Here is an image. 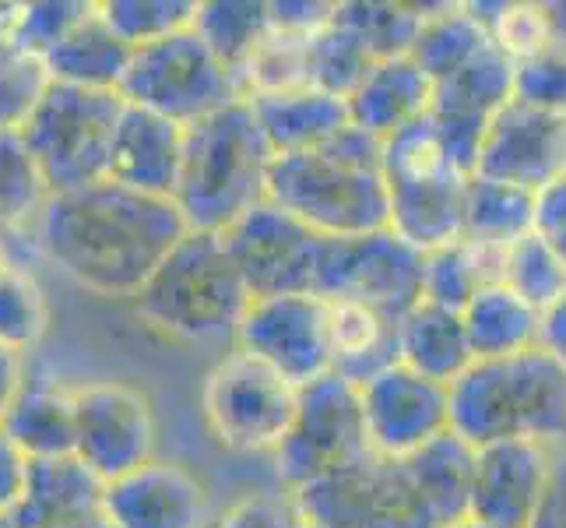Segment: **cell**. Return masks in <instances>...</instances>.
Listing matches in <instances>:
<instances>
[{"mask_svg":"<svg viewBox=\"0 0 566 528\" xmlns=\"http://www.w3.org/2000/svg\"><path fill=\"white\" fill-rule=\"evenodd\" d=\"M366 444L377 458L401 462L447 429V387L401 363L359 387Z\"/></svg>","mask_w":566,"mask_h":528,"instance_id":"16","label":"cell"},{"mask_svg":"<svg viewBox=\"0 0 566 528\" xmlns=\"http://www.w3.org/2000/svg\"><path fill=\"white\" fill-rule=\"evenodd\" d=\"M109 528H211V494L184 462L151 458L103 486Z\"/></svg>","mask_w":566,"mask_h":528,"instance_id":"18","label":"cell"},{"mask_svg":"<svg viewBox=\"0 0 566 528\" xmlns=\"http://www.w3.org/2000/svg\"><path fill=\"white\" fill-rule=\"evenodd\" d=\"M401 468L416 494L426 500L433 518L443 525L468 518V497H472L475 447L464 444L458 434L443 429L433 441H426L419 452L401 458Z\"/></svg>","mask_w":566,"mask_h":528,"instance_id":"28","label":"cell"},{"mask_svg":"<svg viewBox=\"0 0 566 528\" xmlns=\"http://www.w3.org/2000/svg\"><path fill=\"white\" fill-rule=\"evenodd\" d=\"M366 455L374 452L366 444L356 384L321 374L317 381L296 387V413L275 447V468L285 494Z\"/></svg>","mask_w":566,"mask_h":528,"instance_id":"12","label":"cell"},{"mask_svg":"<svg viewBox=\"0 0 566 528\" xmlns=\"http://www.w3.org/2000/svg\"><path fill=\"white\" fill-rule=\"evenodd\" d=\"M327 374L363 387L380 370L398 363V321L366 307L327 303Z\"/></svg>","mask_w":566,"mask_h":528,"instance_id":"27","label":"cell"},{"mask_svg":"<svg viewBox=\"0 0 566 528\" xmlns=\"http://www.w3.org/2000/svg\"><path fill=\"white\" fill-rule=\"evenodd\" d=\"M532 232L556 253L559 265L566 268V173L556 176L553 184H545L542 190H535Z\"/></svg>","mask_w":566,"mask_h":528,"instance_id":"44","label":"cell"},{"mask_svg":"<svg viewBox=\"0 0 566 528\" xmlns=\"http://www.w3.org/2000/svg\"><path fill=\"white\" fill-rule=\"evenodd\" d=\"M127 61H130V46L106 25L99 4H92L82 22H77L39 64H43L46 82L53 85L116 92L124 82Z\"/></svg>","mask_w":566,"mask_h":528,"instance_id":"24","label":"cell"},{"mask_svg":"<svg viewBox=\"0 0 566 528\" xmlns=\"http://www.w3.org/2000/svg\"><path fill=\"white\" fill-rule=\"evenodd\" d=\"M331 4H317V0H271L268 4V22L271 32L285 35H310L321 25H327Z\"/></svg>","mask_w":566,"mask_h":528,"instance_id":"47","label":"cell"},{"mask_svg":"<svg viewBox=\"0 0 566 528\" xmlns=\"http://www.w3.org/2000/svg\"><path fill=\"white\" fill-rule=\"evenodd\" d=\"M211 528H300V515L289 497H243Z\"/></svg>","mask_w":566,"mask_h":528,"instance_id":"45","label":"cell"},{"mask_svg":"<svg viewBox=\"0 0 566 528\" xmlns=\"http://www.w3.org/2000/svg\"><path fill=\"white\" fill-rule=\"evenodd\" d=\"M528 528H566V444L553 447L549 476H545V490Z\"/></svg>","mask_w":566,"mask_h":528,"instance_id":"46","label":"cell"},{"mask_svg":"<svg viewBox=\"0 0 566 528\" xmlns=\"http://www.w3.org/2000/svg\"><path fill=\"white\" fill-rule=\"evenodd\" d=\"M264 201L300 219L324 240L387 229L380 138L345 124L321 148L271 155Z\"/></svg>","mask_w":566,"mask_h":528,"instance_id":"2","label":"cell"},{"mask_svg":"<svg viewBox=\"0 0 566 528\" xmlns=\"http://www.w3.org/2000/svg\"><path fill=\"white\" fill-rule=\"evenodd\" d=\"M500 282L542 314L566 292V268L535 232H528V237L514 240L503 250Z\"/></svg>","mask_w":566,"mask_h":528,"instance_id":"38","label":"cell"},{"mask_svg":"<svg viewBox=\"0 0 566 528\" xmlns=\"http://www.w3.org/2000/svg\"><path fill=\"white\" fill-rule=\"evenodd\" d=\"M184 163V127L148 110L127 106L113 131L106 180L148 198H172Z\"/></svg>","mask_w":566,"mask_h":528,"instance_id":"20","label":"cell"},{"mask_svg":"<svg viewBox=\"0 0 566 528\" xmlns=\"http://www.w3.org/2000/svg\"><path fill=\"white\" fill-rule=\"evenodd\" d=\"M22 381H25V360L0 345V423H4V413H8V405L14 402Z\"/></svg>","mask_w":566,"mask_h":528,"instance_id":"50","label":"cell"},{"mask_svg":"<svg viewBox=\"0 0 566 528\" xmlns=\"http://www.w3.org/2000/svg\"><path fill=\"white\" fill-rule=\"evenodd\" d=\"M88 0H35V4L11 8V50L43 61L61 39L82 22Z\"/></svg>","mask_w":566,"mask_h":528,"instance_id":"41","label":"cell"},{"mask_svg":"<svg viewBox=\"0 0 566 528\" xmlns=\"http://www.w3.org/2000/svg\"><path fill=\"white\" fill-rule=\"evenodd\" d=\"M511 100L566 116V46L545 43L524 61H514Z\"/></svg>","mask_w":566,"mask_h":528,"instance_id":"42","label":"cell"},{"mask_svg":"<svg viewBox=\"0 0 566 528\" xmlns=\"http://www.w3.org/2000/svg\"><path fill=\"white\" fill-rule=\"evenodd\" d=\"M103 515V483L74 455L29 462L25 494L8 515L25 528H61L82 525Z\"/></svg>","mask_w":566,"mask_h":528,"instance_id":"22","label":"cell"},{"mask_svg":"<svg viewBox=\"0 0 566 528\" xmlns=\"http://www.w3.org/2000/svg\"><path fill=\"white\" fill-rule=\"evenodd\" d=\"M553 447L535 441H500L475 447L468 518L493 528H528L549 476Z\"/></svg>","mask_w":566,"mask_h":528,"instance_id":"19","label":"cell"},{"mask_svg":"<svg viewBox=\"0 0 566 528\" xmlns=\"http://www.w3.org/2000/svg\"><path fill=\"white\" fill-rule=\"evenodd\" d=\"M193 11H198V0H103L99 4L106 25L130 50L190 29Z\"/></svg>","mask_w":566,"mask_h":528,"instance_id":"39","label":"cell"},{"mask_svg":"<svg viewBox=\"0 0 566 528\" xmlns=\"http://www.w3.org/2000/svg\"><path fill=\"white\" fill-rule=\"evenodd\" d=\"M443 528H493V525L475 521V518H461V521H451V525H443Z\"/></svg>","mask_w":566,"mask_h":528,"instance_id":"55","label":"cell"},{"mask_svg":"<svg viewBox=\"0 0 566 528\" xmlns=\"http://www.w3.org/2000/svg\"><path fill=\"white\" fill-rule=\"evenodd\" d=\"M134 307L163 339L232 349L250 292L219 232L187 229L134 297Z\"/></svg>","mask_w":566,"mask_h":528,"instance_id":"5","label":"cell"},{"mask_svg":"<svg viewBox=\"0 0 566 528\" xmlns=\"http://www.w3.org/2000/svg\"><path fill=\"white\" fill-rule=\"evenodd\" d=\"M0 429L29 462L67 458L74 452V387L46 377H25Z\"/></svg>","mask_w":566,"mask_h":528,"instance_id":"25","label":"cell"},{"mask_svg":"<svg viewBox=\"0 0 566 528\" xmlns=\"http://www.w3.org/2000/svg\"><path fill=\"white\" fill-rule=\"evenodd\" d=\"M46 89L43 64L8 50L0 56V134L18 131L32 113L35 100Z\"/></svg>","mask_w":566,"mask_h":528,"instance_id":"43","label":"cell"},{"mask_svg":"<svg viewBox=\"0 0 566 528\" xmlns=\"http://www.w3.org/2000/svg\"><path fill=\"white\" fill-rule=\"evenodd\" d=\"M511 89H514V61L490 39L461 71L433 85L429 113L490 124V116L511 100Z\"/></svg>","mask_w":566,"mask_h":528,"instance_id":"31","label":"cell"},{"mask_svg":"<svg viewBox=\"0 0 566 528\" xmlns=\"http://www.w3.org/2000/svg\"><path fill=\"white\" fill-rule=\"evenodd\" d=\"M475 173L521 190H542L566 173V116L506 100L485 124Z\"/></svg>","mask_w":566,"mask_h":528,"instance_id":"17","label":"cell"},{"mask_svg":"<svg viewBox=\"0 0 566 528\" xmlns=\"http://www.w3.org/2000/svg\"><path fill=\"white\" fill-rule=\"evenodd\" d=\"M14 258H11V237L8 232H0V268H8Z\"/></svg>","mask_w":566,"mask_h":528,"instance_id":"54","label":"cell"},{"mask_svg":"<svg viewBox=\"0 0 566 528\" xmlns=\"http://www.w3.org/2000/svg\"><path fill=\"white\" fill-rule=\"evenodd\" d=\"M387 229L419 253L461 237V190L468 176L451 163L429 116L380 142Z\"/></svg>","mask_w":566,"mask_h":528,"instance_id":"6","label":"cell"},{"mask_svg":"<svg viewBox=\"0 0 566 528\" xmlns=\"http://www.w3.org/2000/svg\"><path fill=\"white\" fill-rule=\"evenodd\" d=\"M25 232L71 282L106 300H134L187 226L172 201L99 180L46 194Z\"/></svg>","mask_w":566,"mask_h":528,"instance_id":"1","label":"cell"},{"mask_svg":"<svg viewBox=\"0 0 566 528\" xmlns=\"http://www.w3.org/2000/svg\"><path fill=\"white\" fill-rule=\"evenodd\" d=\"M190 29L201 35V43L240 82V74L247 71L253 53L261 50V43L271 32L268 4L264 0H205L193 11Z\"/></svg>","mask_w":566,"mask_h":528,"instance_id":"34","label":"cell"},{"mask_svg":"<svg viewBox=\"0 0 566 528\" xmlns=\"http://www.w3.org/2000/svg\"><path fill=\"white\" fill-rule=\"evenodd\" d=\"M429 103H433V82L412 64V56H387L369 64L356 92L345 100V110L348 124L384 142L387 134L426 116Z\"/></svg>","mask_w":566,"mask_h":528,"instance_id":"21","label":"cell"},{"mask_svg":"<svg viewBox=\"0 0 566 528\" xmlns=\"http://www.w3.org/2000/svg\"><path fill=\"white\" fill-rule=\"evenodd\" d=\"M0 528H25V525H18V521H11L8 515H0ZM61 528H109V525H106V518L99 515V518H88V521H82V525H61Z\"/></svg>","mask_w":566,"mask_h":528,"instance_id":"53","label":"cell"},{"mask_svg":"<svg viewBox=\"0 0 566 528\" xmlns=\"http://www.w3.org/2000/svg\"><path fill=\"white\" fill-rule=\"evenodd\" d=\"M485 43H490V32L464 4H429L408 56L437 85L461 71Z\"/></svg>","mask_w":566,"mask_h":528,"instance_id":"32","label":"cell"},{"mask_svg":"<svg viewBox=\"0 0 566 528\" xmlns=\"http://www.w3.org/2000/svg\"><path fill=\"white\" fill-rule=\"evenodd\" d=\"M247 106L253 121H258L271 155L321 148L348 124L345 100H335V95H324L317 89L247 95Z\"/></svg>","mask_w":566,"mask_h":528,"instance_id":"23","label":"cell"},{"mask_svg":"<svg viewBox=\"0 0 566 528\" xmlns=\"http://www.w3.org/2000/svg\"><path fill=\"white\" fill-rule=\"evenodd\" d=\"M50 328V303L25 265L0 268V345L25 360Z\"/></svg>","mask_w":566,"mask_h":528,"instance_id":"37","label":"cell"},{"mask_svg":"<svg viewBox=\"0 0 566 528\" xmlns=\"http://www.w3.org/2000/svg\"><path fill=\"white\" fill-rule=\"evenodd\" d=\"M538 349L566 366V292L538 314Z\"/></svg>","mask_w":566,"mask_h":528,"instance_id":"49","label":"cell"},{"mask_svg":"<svg viewBox=\"0 0 566 528\" xmlns=\"http://www.w3.org/2000/svg\"><path fill=\"white\" fill-rule=\"evenodd\" d=\"M300 528H317V525H306V521H300Z\"/></svg>","mask_w":566,"mask_h":528,"instance_id":"56","label":"cell"},{"mask_svg":"<svg viewBox=\"0 0 566 528\" xmlns=\"http://www.w3.org/2000/svg\"><path fill=\"white\" fill-rule=\"evenodd\" d=\"M310 297L324 303L366 307L398 321L422 300V253L390 229L366 237L324 240Z\"/></svg>","mask_w":566,"mask_h":528,"instance_id":"10","label":"cell"},{"mask_svg":"<svg viewBox=\"0 0 566 528\" xmlns=\"http://www.w3.org/2000/svg\"><path fill=\"white\" fill-rule=\"evenodd\" d=\"M46 201V190L29 163L18 131L0 134V232L18 237L35 219L39 205Z\"/></svg>","mask_w":566,"mask_h":528,"instance_id":"40","label":"cell"},{"mask_svg":"<svg viewBox=\"0 0 566 528\" xmlns=\"http://www.w3.org/2000/svg\"><path fill=\"white\" fill-rule=\"evenodd\" d=\"M447 429L464 444L566 441V366L549 352L524 349L500 360H472L447 384Z\"/></svg>","mask_w":566,"mask_h":528,"instance_id":"3","label":"cell"},{"mask_svg":"<svg viewBox=\"0 0 566 528\" xmlns=\"http://www.w3.org/2000/svg\"><path fill=\"white\" fill-rule=\"evenodd\" d=\"M201 408L226 452L275 455L296 413V387L247 352L229 349L205 377Z\"/></svg>","mask_w":566,"mask_h":528,"instance_id":"11","label":"cell"},{"mask_svg":"<svg viewBox=\"0 0 566 528\" xmlns=\"http://www.w3.org/2000/svg\"><path fill=\"white\" fill-rule=\"evenodd\" d=\"M398 363L443 387L464 374L472 366V349H468L461 310H447L426 300L405 310L398 318Z\"/></svg>","mask_w":566,"mask_h":528,"instance_id":"26","label":"cell"},{"mask_svg":"<svg viewBox=\"0 0 566 528\" xmlns=\"http://www.w3.org/2000/svg\"><path fill=\"white\" fill-rule=\"evenodd\" d=\"M268 166L271 148L247 100H237L184 127V163L169 201L187 229L226 232L264 201Z\"/></svg>","mask_w":566,"mask_h":528,"instance_id":"4","label":"cell"},{"mask_svg":"<svg viewBox=\"0 0 566 528\" xmlns=\"http://www.w3.org/2000/svg\"><path fill=\"white\" fill-rule=\"evenodd\" d=\"M300 521L317 528H440L401 462L366 455L285 494Z\"/></svg>","mask_w":566,"mask_h":528,"instance_id":"9","label":"cell"},{"mask_svg":"<svg viewBox=\"0 0 566 528\" xmlns=\"http://www.w3.org/2000/svg\"><path fill=\"white\" fill-rule=\"evenodd\" d=\"M542 18H545V29H549V43L566 46V0L542 4Z\"/></svg>","mask_w":566,"mask_h":528,"instance_id":"51","label":"cell"},{"mask_svg":"<svg viewBox=\"0 0 566 528\" xmlns=\"http://www.w3.org/2000/svg\"><path fill=\"white\" fill-rule=\"evenodd\" d=\"M429 4H387V0H345L331 4V22L345 29L369 53V61L408 56Z\"/></svg>","mask_w":566,"mask_h":528,"instance_id":"35","label":"cell"},{"mask_svg":"<svg viewBox=\"0 0 566 528\" xmlns=\"http://www.w3.org/2000/svg\"><path fill=\"white\" fill-rule=\"evenodd\" d=\"M11 8L14 4H0V56L11 50Z\"/></svg>","mask_w":566,"mask_h":528,"instance_id":"52","label":"cell"},{"mask_svg":"<svg viewBox=\"0 0 566 528\" xmlns=\"http://www.w3.org/2000/svg\"><path fill=\"white\" fill-rule=\"evenodd\" d=\"M535 194L472 173L461 190V240L506 250L532 232Z\"/></svg>","mask_w":566,"mask_h":528,"instance_id":"30","label":"cell"},{"mask_svg":"<svg viewBox=\"0 0 566 528\" xmlns=\"http://www.w3.org/2000/svg\"><path fill=\"white\" fill-rule=\"evenodd\" d=\"M503 250L468 240L443 244L422 253V300L447 310H464L482 286L500 282Z\"/></svg>","mask_w":566,"mask_h":528,"instance_id":"33","label":"cell"},{"mask_svg":"<svg viewBox=\"0 0 566 528\" xmlns=\"http://www.w3.org/2000/svg\"><path fill=\"white\" fill-rule=\"evenodd\" d=\"M219 237L240 271L250 300L292 297V292L314 289L324 237L271 201L253 205Z\"/></svg>","mask_w":566,"mask_h":528,"instance_id":"14","label":"cell"},{"mask_svg":"<svg viewBox=\"0 0 566 528\" xmlns=\"http://www.w3.org/2000/svg\"><path fill=\"white\" fill-rule=\"evenodd\" d=\"M25 479H29V458L0 429V515L14 511V504L25 494Z\"/></svg>","mask_w":566,"mask_h":528,"instance_id":"48","label":"cell"},{"mask_svg":"<svg viewBox=\"0 0 566 528\" xmlns=\"http://www.w3.org/2000/svg\"><path fill=\"white\" fill-rule=\"evenodd\" d=\"M369 53L356 43L345 29H338L327 18V25L306 35L303 46V82L306 89H317L335 100H348L369 71Z\"/></svg>","mask_w":566,"mask_h":528,"instance_id":"36","label":"cell"},{"mask_svg":"<svg viewBox=\"0 0 566 528\" xmlns=\"http://www.w3.org/2000/svg\"><path fill=\"white\" fill-rule=\"evenodd\" d=\"M232 349L275 370L292 387H303L331 370L327 303L310 292L250 300Z\"/></svg>","mask_w":566,"mask_h":528,"instance_id":"15","label":"cell"},{"mask_svg":"<svg viewBox=\"0 0 566 528\" xmlns=\"http://www.w3.org/2000/svg\"><path fill=\"white\" fill-rule=\"evenodd\" d=\"M472 360H500L538 345V310L503 282L482 286L461 310Z\"/></svg>","mask_w":566,"mask_h":528,"instance_id":"29","label":"cell"},{"mask_svg":"<svg viewBox=\"0 0 566 528\" xmlns=\"http://www.w3.org/2000/svg\"><path fill=\"white\" fill-rule=\"evenodd\" d=\"M159 423L151 398L127 381L74 387V458L103 486L155 458Z\"/></svg>","mask_w":566,"mask_h":528,"instance_id":"13","label":"cell"},{"mask_svg":"<svg viewBox=\"0 0 566 528\" xmlns=\"http://www.w3.org/2000/svg\"><path fill=\"white\" fill-rule=\"evenodd\" d=\"M124 100L116 92H88L46 82L18 138L46 194H67L106 180L109 145Z\"/></svg>","mask_w":566,"mask_h":528,"instance_id":"7","label":"cell"},{"mask_svg":"<svg viewBox=\"0 0 566 528\" xmlns=\"http://www.w3.org/2000/svg\"><path fill=\"white\" fill-rule=\"evenodd\" d=\"M116 95L127 106L166 116L180 127L198 124L201 116L243 100L237 74L226 71V64L201 43L193 29L130 50Z\"/></svg>","mask_w":566,"mask_h":528,"instance_id":"8","label":"cell"}]
</instances>
